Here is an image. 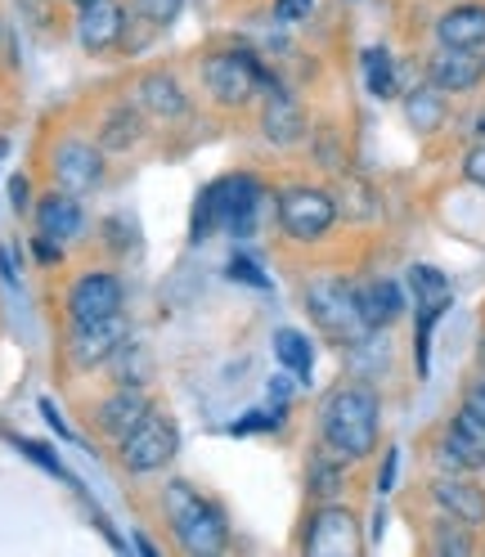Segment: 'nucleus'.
I'll return each instance as SVG.
<instances>
[{
  "instance_id": "10",
  "label": "nucleus",
  "mask_w": 485,
  "mask_h": 557,
  "mask_svg": "<svg viewBox=\"0 0 485 557\" xmlns=\"http://www.w3.org/2000/svg\"><path fill=\"white\" fill-rule=\"evenodd\" d=\"M301 548L315 553V557H356L360 553V521H356V512H346L337 504H324L315 517L306 521Z\"/></svg>"
},
{
  "instance_id": "27",
  "label": "nucleus",
  "mask_w": 485,
  "mask_h": 557,
  "mask_svg": "<svg viewBox=\"0 0 485 557\" xmlns=\"http://www.w3.org/2000/svg\"><path fill=\"white\" fill-rule=\"evenodd\" d=\"M341 485H346V476H341V459L337 455L310 463V495L315 499H337Z\"/></svg>"
},
{
  "instance_id": "33",
  "label": "nucleus",
  "mask_w": 485,
  "mask_h": 557,
  "mask_svg": "<svg viewBox=\"0 0 485 557\" xmlns=\"http://www.w3.org/2000/svg\"><path fill=\"white\" fill-rule=\"evenodd\" d=\"M463 176H468L472 185H481V189H485V139L463 153Z\"/></svg>"
},
{
  "instance_id": "38",
  "label": "nucleus",
  "mask_w": 485,
  "mask_h": 557,
  "mask_svg": "<svg viewBox=\"0 0 485 557\" xmlns=\"http://www.w3.org/2000/svg\"><path fill=\"white\" fill-rule=\"evenodd\" d=\"M463 405H472L476 413H485V377H481V382H472V387L463 392Z\"/></svg>"
},
{
  "instance_id": "12",
  "label": "nucleus",
  "mask_w": 485,
  "mask_h": 557,
  "mask_svg": "<svg viewBox=\"0 0 485 557\" xmlns=\"http://www.w3.org/2000/svg\"><path fill=\"white\" fill-rule=\"evenodd\" d=\"M122 278L109 274V270H86L73 293H67V315L73 324H86V320H103V315H117L122 310Z\"/></svg>"
},
{
  "instance_id": "26",
  "label": "nucleus",
  "mask_w": 485,
  "mask_h": 557,
  "mask_svg": "<svg viewBox=\"0 0 485 557\" xmlns=\"http://www.w3.org/2000/svg\"><path fill=\"white\" fill-rule=\"evenodd\" d=\"M274 360H279V369H288L301 382H310V369H315V346H310V337L301 329H279L274 333Z\"/></svg>"
},
{
  "instance_id": "37",
  "label": "nucleus",
  "mask_w": 485,
  "mask_h": 557,
  "mask_svg": "<svg viewBox=\"0 0 485 557\" xmlns=\"http://www.w3.org/2000/svg\"><path fill=\"white\" fill-rule=\"evenodd\" d=\"M27 194H32V189H27V181H23V176H14V181H10V198H14V212H27Z\"/></svg>"
},
{
  "instance_id": "35",
  "label": "nucleus",
  "mask_w": 485,
  "mask_h": 557,
  "mask_svg": "<svg viewBox=\"0 0 485 557\" xmlns=\"http://www.w3.org/2000/svg\"><path fill=\"white\" fill-rule=\"evenodd\" d=\"M23 455H32V459H37V463L46 468V472H54V476H63V468H59V463L50 459V449H46V445H37V441H23Z\"/></svg>"
},
{
  "instance_id": "17",
  "label": "nucleus",
  "mask_w": 485,
  "mask_h": 557,
  "mask_svg": "<svg viewBox=\"0 0 485 557\" xmlns=\"http://www.w3.org/2000/svg\"><path fill=\"white\" fill-rule=\"evenodd\" d=\"M432 499L440 504L445 517L463 521V527H485V491H481L472 476H463V472L436 476L432 481Z\"/></svg>"
},
{
  "instance_id": "40",
  "label": "nucleus",
  "mask_w": 485,
  "mask_h": 557,
  "mask_svg": "<svg viewBox=\"0 0 485 557\" xmlns=\"http://www.w3.org/2000/svg\"><path fill=\"white\" fill-rule=\"evenodd\" d=\"M476 135L485 139V109H481V117H476Z\"/></svg>"
},
{
  "instance_id": "14",
  "label": "nucleus",
  "mask_w": 485,
  "mask_h": 557,
  "mask_svg": "<svg viewBox=\"0 0 485 557\" xmlns=\"http://www.w3.org/2000/svg\"><path fill=\"white\" fill-rule=\"evenodd\" d=\"M54 181L67 194H86L103 181V153L95 145H82V139H63L54 149Z\"/></svg>"
},
{
  "instance_id": "15",
  "label": "nucleus",
  "mask_w": 485,
  "mask_h": 557,
  "mask_svg": "<svg viewBox=\"0 0 485 557\" xmlns=\"http://www.w3.org/2000/svg\"><path fill=\"white\" fill-rule=\"evenodd\" d=\"M427 82L440 86L445 95H463V90L485 82V59L476 50H449V46H440L427 59Z\"/></svg>"
},
{
  "instance_id": "1",
  "label": "nucleus",
  "mask_w": 485,
  "mask_h": 557,
  "mask_svg": "<svg viewBox=\"0 0 485 557\" xmlns=\"http://www.w3.org/2000/svg\"><path fill=\"white\" fill-rule=\"evenodd\" d=\"M377 432H383V405H377V392L364 387V382L337 387L320 409V436L328 445V455H337L341 463L369 459Z\"/></svg>"
},
{
  "instance_id": "11",
  "label": "nucleus",
  "mask_w": 485,
  "mask_h": 557,
  "mask_svg": "<svg viewBox=\"0 0 485 557\" xmlns=\"http://www.w3.org/2000/svg\"><path fill=\"white\" fill-rule=\"evenodd\" d=\"M440 463L455 472L485 468V413H476L472 405H459V413L449 418V428L440 436Z\"/></svg>"
},
{
  "instance_id": "3",
  "label": "nucleus",
  "mask_w": 485,
  "mask_h": 557,
  "mask_svg": "<svg viewBox=\"0 0 485 557\" xmlns=\"http://www.w3.org/2000/svg\"><path fill=\"white\" fill-rule=\"evenodd\" d=\"M257 207H261V185L252 176H225L216 185H207L194 212V238H202V230L248 234Z\"/></svg>"
},
{
  "instance_id": "2",
  "label": "nucleus",
  "mask_w": 485,
  "mask_h": 557,
  "mask_svg": "<svg viewBox=\"0 0 485 557\" xmlns=\"http://www.w3.org/2000/svg\"><path fill=\"white\" fill-rule=\"evenodd\" d=\"M162 508H166V521H171V531H176V540L194 557H212L229 544L225 512L207 495H198L189 481H171L166 495H162Z\"/></svg>"
},
{
  "instance_id": "20",
  "label": "nucleus",
  "mask_w": 485,
  "mask_h": 557,
  "mask_svg": "<svg viewBox=\"0 0 485 557\" xmlns=\"http://www.w3.org/2000/svg\"><path fill=\"white\" fill-rule=\"evenodd\" d=\"M356 301H360V320L369 333H383L405 315V288L396 278H369V284L356 288Z\"/></svg>"
},
{
  "instance_id": "18",
  "label": "nucleus",
  "mask_w": 485,
  "mask_h": 557,
  "mask_svg": "<svg viewBox=\"0 0 485 557\" xmlns=\"http://www.w3.org/2000/svg\"><path fill=\"white\" fill-rule=\"evenodd\" d=\"M261 131L270 145H279V149H293L306 139V109L279 86H270L265 95V109H261Z\"/></svg>"
},
{
  "instance_id": "34",
  "label": "nucleus",
  "mask_w": 485,
  "mask_h": 557,
  "mask_svg": "<svg viewBox=\"0 0 485 557\" xmlns=\"http://www.w3.org/2000/svg\"><path fill=\"white\" fill-rule=\"evenodd\" d=\"M310 10H315V0H274V18L279 23H301Z\"/></svg>"
},
{
  "instance_id": "7",
  "label": "nucleus",
  "mask_w": 485,
  "mask_h": 557,
  "mask_svg": "<svg viewBox=\"0 0 485 557\" xmlns=\"http://www.w3.org/2000/svg\"><path fill=\"white\" fill-rule=\"evenodd\" d=\"M176 445H181V436H176V428H171V418H162V413L153 409L117 449H122L126 472L145 476V472H162L171 459H176Z\"/></svg>"
},
{
  "instance_id": "22",
  "label": "nucleus",
  "mask_w": 485,
  "mask_h": 557,
  "mask_svg": "<svg viewBox=\"0 0 485 557\" xmlns=\"http://www.w3.org/2000/svg\"><path fill=\"white\" fill-rule=\"evenodd\" d=\"M82 202H77V194H67V189H54V194H46L41 202H37V230H41V238H50V243H73L77 234H82Z\"/></svg>"
},
{
  "instance_id": "36",
  "label": "nucleus",
  "mask_w": 485,
  "mask_h": 557,
  "mask_svg": "<svg viewBox=\"0 0 485 557\" xmlns=\"http://www.w3.org/2000/svg\"><path fill=\"white\" fill-rule=\"evenodd\" d=\"M288 396H293V382L288 377H270V400L274 405H288Z\"/></svg>"
},
{
  "instance_id": "32",
  "label": "nucleus",
  "mask_w": 485,
  "mask_h": 557,
  "mask_svg": "<svg viewBox=\"0 0 485 557\" xmlns=\"http://www.w3.org/2000/svg\"><path fill=\"white\" fill-rule=\"evenodd\" d=\"M396 472H400V449L391 445L387 459H383V468H377V495H383V499L396 491Z\"/></svg>"
},
{
  "instance_id": "5",
  "label": "nucleus",
  "mask_w": 485,
  "mask_h": 557,
  "mask_svg": "<svg viewBox=\"0 0 485 557\" xmlns=\"http://www.w3.org/2000/svg\"><path fill=\"white\" fill-rule=\"evenodd\" d=\"M202 86H207V95H212V103H221V109H242V103H252V95L261 86L270 90L274 82H270V73L261 67L257 54L221 50V54H212L202 63Z\"/></svg>"
},
{
  "instance_id": "8",
  "label": "nucleus",
  "mask_w": 485,
  "mask_h": 557,
  "mask_svg": "<svg viewBox=\"0 0 485 557\" xmlns=\"http://www.w3.org/2000/svg\"><path fill=\"white\" fill-rule=\"evenodd\" d=\"M409 288L413 297H419V351H413V360H419V373L427 377L432 369V329L436 320L449 310V278L436 270V265H409Z\"/></svg>"
},
{
  "instance_id": "9",
  "label": "nucleus",
  "mask_w": 485,
  "mask_h": 557,
  "mask_svg": "<svg viewBox=\"0 0 485 557\" xmlns=\"http://www.w3.org/2000/svg\"><path fill=\"white\" fill-rule=\"evenodd\" d=\"M130 337V324L126 315H103V320H86V324H73V337H67V360L77 369H99L109 364Z\"/></svg>"
},
{
  "instance_id": "39",
  "label": "nucleus",
  "mask_w": 485,
  "mask_h": 557,
  "mask_svg": "<svg viewBox=\"0 0 485 557\" xmlns=\"http://www.w3.org/2000/svg\"><path fill=\"white\" fill-rule=\"evenodd\" d=\"M0 278L14 288L18 284V270H14V261H10V248H0Z\"/></svg>"
},
{
  "instance_id": "25",
  "label": "nucleus",
  "mask_w": 485,
  "mask_h": 557,
  "mask_svg": "<svg viewBox=\"0 0 485 557\" xmlns=\"http://www.w3.org/2000/svg\"><path fill=\"white\" fill-rule=\"evenodd\" d=\"M360 73H364V86H369L373 99H396V95H400V67H396L391 50L369 46V50L360 54Z\"/></svg>"
},
{
  "instance_id": "31",
  "label": "nucleus",
  "mask_w": 485,
  "mask_h": 557,
  "mask_svg": "<svg viewBox=\"0 0 485 557\" xmlns=\"http://www.w3.org/2000/svg\"><path fill=\"white\" fill-rule=\"evenodd\" d=\"M229 278H238V284H252V288H270V278L261 274V265L252 257H234L229 261Z\"/></svg>"
},
{
  "instance_id": "30",
  "label": "nucleus",
  "mask_w": 485,
  "mask_h": 557,
  "mask_svg": "<svg viewBox=\"0 0 485 557\" xmlns=\"http://www.w3.org/2000/svg\"><path fill=\"white\" fill-rule=\"evenodd\" d=\"M284 409L288 405H279V409H252L242 423H234V436H248V432H270V428H284Z\"/></svg>"
},
{
  "instance_id": "19",
  "label": "nucleus",
  "mask_w": 485,
  "mask_h": 557,
  "mask_svg": "<svg viewBox=\"0 0 485 557\" xmlns=\"http://www.w3.org/2000/svg\"><path fill=\"white\" fill-rule=\"evenodd\" d=\"M135 103L149 113V117H158V122H181L185 113H189V95H185V86L171 77V73H145L140 82H135Z\"/></svg>"
},
{
  "instance_id": "13",
  "label": "nucleus",
  "mask_w": 485,
  "mask_h": 557,
  "mask_svg": "<svg viewBox=\"0 0 485 557\" xmlns=\"http://www.w3.org/2000/svg\"><path fill=\"white\" fill-rule=\"evenodd\" d=\"M126 37V10L117 0H86L77 10V41L86 54H109Z\"/></svg>"
},
{
  "instance_id": "6",
  "label": "nucleus",
  "mask_w": 485,
  "mask_h": 557,
  "mask_svg": "<svg viewBox=\"0 0 485 557\" xmlns=\"http://www.w3.org/2000/svg\"><path fill=\"white\" fill-rule=\"evenodd\" d=\"M274 212H279V225H284L288 238H297V243H315V238H324V234L337 225L341 207H337V198H333L328 189H315V185H288V189L279 194V202H274Z\"/></svg>"
},
{
  "instance_id": "42",
  "label": "nucleus",
  "mask_w": 485,
  "mask_h": 557,
  "mask_svg": "<svg viewBox=\"0 0 485 557\" xmlns=\"http://www.w3.org/2000/svg\"><path fill=\"white\" fill-rule=\"evenodd\" d=\"M73 5H86V0H73Z\"/></svg>"
},
{
  "instance_id": "16",
  "label": "nucleus",
  "mask_w": 485,
  "mask_h": 557,
  "mask_svg": "<svg viewBox=\"0 0 485 557\" xmlns=\"http://www.w3.org/2000/svg\"><path fill=\"white\" fill-rule=\"evenodd\" d=\"M153 413V400L145 396V392H135V387H122V392H113L109 400H103L99 409H95V428L109 436V441H126L135 428L145 423V418Z\"/></svg>"
},
{
  "instance_id": "29",
  "label": "nucleus",
  "mask_w": 485,
  "mask_h": 557,
  "mask_svg": "<svg viewBox=\"0 0 485 557\" xmlns=\"http://www.w3.org/2000/svg\"><path fill=\"white\" fill-rule=\"evenodd\" d=\"M130 10H135V18L149 23V27H171L181 18L185 0H130Z\"/></svg>"
},
{
  "instance_id": "4",
  "label": "nucleus",
  "mask_w": 485,
  "mask_h": 557,
  "mask_svg": "<svg viewBox=\"0 0 485 557\" xmlns=\"http://www.w3.org/2000/svg\"><path fill=\"white\" fill-rule=\"evenodd\" d=\"M306 315L315 320V329L333 342H346L356 346L369 337L364 320H360V301H356V288L346 278H315L306 288Z\"/></svg>"
},
{
  "instance_id": "21",
  "label": "nucleus",
  "mask_w": 485,
  "mask_h": 557,
  "mask_svg": "<svg viewBox=\"0 0 485 557\" xmlns=\"http://www.w3.org/2000/svg\"><path fill=\"white\" fill-rule=\"evenodd\" d=\"M436 41L449 50H485V5L481 0H463V5L445 10L436 18Z\"/></svg>"
},
{
  "instance_id": "41",
  "label": "nucleus",
  "mask_w": 485,
  "mask_h": 557,
  "mask_svg": "<svg viewBox=\"0 0 485 557\" xmlns=\"http://www.w3.org/2000/svg\"><path fill=\"white\" fill-rule=\"evenodd\" d=\"M481 369H485V337H481Z\"/></svg>"
},
{
  "instance_id": "24",
  "label": "nucleus",
  "mask_w": 485,
  "mask_h": 557,
  "mask_svg": "<svg viewBox=\"0 0 485 557\" xmlns=\"http://www.w3.org/2000/svg\"><path fill=\"white\" fill-rule=\"evenodd\" d=\"M445 90L440 86H413V90H405V122L419 131V135H436L440 126H445Z\"/></svg>"
},
{
  "instance_id": "28",
  "label": "nucleus",
  "mask_w": 485,
  "mask_h": 557,
  "mask_svg": "<svg viewBox=\"0 0 485 557\" xmlns=\"http://www.w3.org/2000/svg\"><path fill=\"white\" fill-rule=\"evenodd\" d=\"M472 527H463V521H455V517H445L440 527H436V535H432V548L436 553H445V557H459V553H472L476 544H472V535H468Z\"/></svg>"
},
{
  "instance_id": "23",
  "label": "nucleus",
  "mask_w": 485,
  "mask_h": 557,
  "mask_svg": "<svg viewBox=\"0 0 485 557\" xmlns=\"http://www.w3.org/2000/svg\"><path fill=\"white\" fill-rule=\"evenodd\" d=\"M145 139V109L140 103H117V109L103 117V126H99V149H113V153H126V149H135Z\"/></svg>"
}]
</instances>
